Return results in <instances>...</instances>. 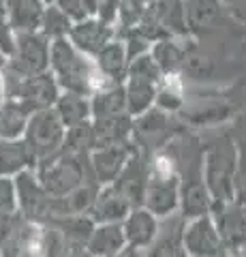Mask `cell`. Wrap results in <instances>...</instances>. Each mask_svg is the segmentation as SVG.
<instances>
[{"label": "cell", "mask_w": 246, "mask_h": 257, "mask_svg": "<svg viewBox=\"0 0 246 257\" xmlns=\"http://www.w3.org/2000/svg\"><path fill=\"white\" fill-rule=\"evenodd\" d=\"M35 167H37V159L24 138L0 142V176L15 178L22 172L35 170Z\"/></svg>", "instance_id": "15"}, {"label": "cell", "mask_w": 246, "mask_h": 257, "mask_svg": "<svg viewBox=\"0 0 246 257\" xmlns=\"http://www.w3.org/2000/svg\"><path fill=\"white\" fill-rule=\"evenodd\" d=\"M65 138H67V128L54 107L30 114L24 140H26L28 148L33 150L37 163L58 155L62 146H65Z\"/></svg>", "instance_id": "4"}, {"label": "cell", "mask_w": 246, "mask_h": 257, "mask_svg": "<svg viewBox=\"0 0 246 257\" xmlns=\"http://www.w3.org/2000/svg\"><path fill=\"white\" fill-rule=\"evenodd\" d=\"M184 3V22L188 30L210 28L218 18V0H182Z\"/></svg>", "instance_id": "20"}, {"label": "cell", "mask_w": 246, "mask_h": 257, "mask_svg": "<svg viewBox=\"0 0 246 257\" xmlns=\"http://www.w3.org/2000/svg\"><path fill=\"white\" fill-rule=\"evenodd\" d=\"M58 118L62 120V124L69 131L73 126H79V124H86L92 120V111H90V99L88 96H82V94H73V92H62L58 96L56 105Z\"/></svg>", "instance_id": "18"}, {"label": "cell", "mask_w": 246, "mask_h": 257, "mask_svg": "<svg viewBox=\"0 0 246 257\" xmlns=\"http://www.w3.org/2000/svg\"><path fill=\"white\" fill-rule=\"evenodd\" d=\"M84 248L90 257H120L122 251L126 248L122 223L94 225L92 234Z\"/></svg>", "instance_id": "12"}, {"label": "cell", "mask_w": 246, "mask_h": 257, "mask_svg": "<svg viewBox=\"0 0 246 257\" xmlns=\"http://www.w3.org/2000/svg\"><path fill=\"white\" fill-rule=\"evenodd\" d=\"M5 101H7V90H5V77H3V73H0V107L5 105Z\"/></svg>", "instance_id": "26"}, {"label": "cell", "mask_w": 246, "mask_h": 257, "mask_svg": "<svg viewBox=\"0 0 246 257\" xmlns=\"http://www.w3.org/2000/svg\"><path fill=\"white\" fill-rule=\"evenodd\" d=\"M71 26H73V20H71L65 11L58 9L56 5H47L45 18L41 24V35L47 41H56V39L69 37Z\"/></svg>", "instance_id": "22"}, {"label": "cell", "mask_w": 246, "mask_h": 257, "mask_svg": "<svg viewBox=\"0 0 246 257\" xmlns=\"http://www.w3.org/2000/svg\"><path fill=\"white\" fill-rule=\"evenodd\" d=\"M94 62H97L101 73L105 75L109 82L122 84V79L126 77V71H129V52H126L124 39L116 37L112 43H107L94 56Z\"/></svg>", "instance_id": "16"}, {"label": "cell", "mask_w": 246, "mask_h": 257, "mask_svg": "<svg viewBox=\"0 0 246 257\" xmlns=\"http://www.w3.org/2000/svg\"><path fill=\"white\" fill-rule=\"evenodd\" d=\"M18 212V195H15V180L0 176V214Z\"/></svg>", "instance_id": "24"}, {"label": "cell", "mask_w": 246, "mask_h": 257, "mask_svg": "<svg viewBox=\"0 0 246 257\" xmlns=\"http://www.w3.org/2000/svg\"><path fill=\"white\" fill-rule=\"evenodd\" d=\"M133 131V118L120 116V118H103V120H90V135H92V150L116 146L131 140Z\"/></svg>", "instance_id": "13"}, {"label": "cell", "mask_w": 246, "mask_h": 257, "mask_svg": "<svg viewBox=\"0 0 246 257\" xmlns=\"http://www.w3.org/2000/svg\"><path fill=\"white\" fill-rule=\"evenodd\" d=\"M50 73L56 79L60 90L82 94L88 99L101 90L118 86L101 73L94 58L82 54L67 37L50 41Z\"/></svg>", "instance_id": "1"}, {"label": "cell", "mask_w": 246, "mask_h": 257, "mask_svg": "<svg viewBox=\"0 0 246 257\" xmlns=\"http://www.w3.org/2000/svg\"><path fill=\"white\" fill-rule=\"evenodd\" d=\"M135 3H139V5H144V7H150V5L158 3V0H135Z\"/></svg>", "instance_id": "28"}, {"label": "cell", "mask_w": 246, "mask_h": 257, "mask_svg": "<svg viewBox=\"0 0 246 257\" xmlns=\"http://www.w3.org/2000/svg\"><path fill=\"white\" fill-rule=\"evenodd\" d=\"M188 257H190V255H188Z\"/></svg>", "instance_id": "30"}, {"label": "cell", "mask_w": 246, "mask_h": 257, "mask_svg": "<svg viewBox=\"0 0 246 257\" xmlns=\"http://www.w3.org/2000/svg\"><path fill=\"white\" fill-rule=\"evenodd\" d=\"M120 5H122V0H97V13H94V18L114 26Z\"/></svg>", "instance_id": "25"}, {"label": "cell", "mask_w": 246, "mask_h": 257, "mask_svg": "<svg viewBox=\"0 0 246 257\" xmlns=\"http://www.w3.org/2000/svg\"><path fill=\"white\" fill-rule=\"evenodd\" d=\"M150 56L154 58L156 67L161 69V73H178L182 69V64L186 62L184 50H182L171 37L156 41V45L150 47Z\"/></svg>", "instance_id": "21"}, {"label": "cell", "mask_w": 246, "mask_h": 257, "mask_svg": "<svg viewBox=\"0 0 246 257\" xmlns=\"http://www.w3.org/2000/svg\"><path fill=\"white\" fill-rule=\"evenodd\" d=\"M237 157L229 140L212 144L203 150V180L210 191L212 204L233 202L235 195V176Z\"/></svg>", "instance_id": "3"}, {"label": "cell", "mask_w": 246, "mask_h": 257, "mask_svg": "<svg viewBox=\"0 0 246 257\" xmlns=\"http://www.w3.org/2000/svg\"><path fill=\"white\" fill-rule=\"evenodd\" d=\"M30 111L24 109L20 103L15 101H5L0 107V142H11V140H22L26 133Z\"/></svg>", "instance_id": "19"}, {"label": "cell", "mask_w": 246, "mask_h": 257, "mask_svg": "<svg viewBox=\"0 0 246 257\" xmlns=\"http://www.w3.org/2000/svg\"><path fill=\"white\" fill-rule=\"evenodd\" d=\"M161 79L141 77V75H126L124 92H126V109L131 118L141 116L144 111L156 103V86Z\"/></svg>", "instance_id": "14"}, {"label": "cell", "mask_w": 246, "mask_h": 257, "mask_svg": "<svg viewBox=\"0 0 246 257\" xmlns=\"http://www.w3.org/2000/svg\"><path fill=\"white\" fill-rule=\"evenodd\" d=\"M0 257H3V255H0Z\"/></svg>", "instance_id": "29"}, {"label": "cell", "mask_w": 246, "mask_h": 257, "mask_svg": "<svg viewBox=\"0 0 246 257\" xmlns=\"http://www.w3.org/2000/svg\"><path fill=\"white\" fill-rule=\"evenodd\" d=\"M33 172L39 184L45 189V193H50L56 199L67 197L69 193H73L77 187H82L86 182H94L88 165V157L71 155V152L65 150L37 163Z\"/></svg>", "instance_id": "2"}, {"label": "cell", "mask_w": 246, "mask_h": 257, "mask_svg": "<svg viewBox=\"0 0 246 257\" xmlns=\"http://www.w3.org/2000/svg\"><path fill=\"white\" fill-rule=\"evenodd\" d=\"M133 155H135V146L131 142L116 144V146H107V148H99V150H90L88 165H90L94 182H97L99 187L114 184Z\"/></svg>", "instance_id": "7"}, {"label": "cell", "mask_w": 246, "mask_h": 257, "mask_svg": "<svg viewBox=\"0 0 246 257\" xmlns=\"http://www.w3.org/2000/svg\"><path fill=\"white\" fill-rule=\"evenodd\" d=\"M90 111H92V120L129 116L124 86L118 84V86H112L107 90H101L94 96H90Z\"/></svg>", "instance_id": "17"}, {"label": "cell", "mask_w": 246, "mask_h": 257, "mask_svg": "<svg viewBox=\"0 0 246 257\" xmlns=\"http://www.w3.org/2000/svg\"><path fill=\"white\" fill-rule=\"evenodd\" d=\"M47 5L43 0H5L7 24L13 35H33L41 32Z\"/></svg>", "instance_id": "9"}, {"label": "cell", "mask_w": 246, "mask_h": 257, "mask_svg": "<svg viewBox=\"0 0 246 257\" xmlns=\"http://www.w3.org/2000/svg\"><path fill=\"white\" fill-rule=\"evenodd\" d=\"M18 77H35L50 71V41L41 32L15 35L13 54L5 67Z\"/></svg>", "instance_id": "5"}, {"label": "cell", "mask_w": 246, "mask_h": 257, "mask_svg": "<svg viewBox=\"0 0 246 257\" xmlns=\"http://www.w3.org/2000/svg\"><path fill=\"white\" fill-rule=\"evenodd\" d=\"M69 257H90V255L86 253V248H77V251H71Z\"/></svg>", "instance_id": "27"}, {"label": "cell", "mask_w": 246, "mask_h": 257, "mask_svg": "<svg viewBox=\"0 0 246 257\" xmlns=\"http://www.w3.org/2000/svg\"><path fill=\"white\" fill-rule=\"evenodd\" d=\"M116 35H118L116 26H112V24H105V22H101L99 18L90 15V18L73 22V26H71V32H69L67 39L82 54L94 58V56H97L107 43L114 41Z\"/></svg>", "instance_id": "8"}, {"label": "cell", "mask_w": 246, "mask_h": 257, "mask_svg": "<svg viewBox=\"0 0 246 257\" xmlns=\"http://www.w3.org/2000/svg\"><path fill=\"white\" fill-rule=\"evenodd\" d=\"M133 210V206L126 202V197L118 191L114 184L101 187L97 193V199L92 204L90 219L94 225H109V223H122L129 212Z\"/></svg>", "instance_id": "10"}, {"label": "cell", "mask_w": 246, "mask_h": 257, "mask_svg": "<svg viewBox=\"0 0 246 257\" xmlns=\"http://www.w3.org/2000/svg\"><path fill=\"white\" fill-rule=\"evenodd\" d=\"M144 13H146L144 5L135 3V0H122L120 9H118V15H116V24H120L122 30L135 32L139 28L141 20H144Z\"/></svg>", "instance_id": "23"}, {"label": "cell", "mask_w": 246, "mask_h": 257, "mask_svg": "<svg viewBox=\"0 0 246 257\" xmlns=\"http://www.w3.org/2000/svg\"><path fill=\"white\" fill-rule=\"evenodd\" d=\"M182 242H184L186 255L190 257H225L227 255V246L220 240L218 229L210 214L186 221Z\"/></svg>", "instance_id": "6"}, {"label": "cell", "mask_w": 246, "mask_h": 257, "mask_svg": "<svg viewBox=\"0 0 246 257\" xmlns=\"http://www.w3.org/2000/svg\"><path fill=\"white\" fill-rule=\"evenodd\" d=\"M158 225L161 221L156 216L146 210L144 206L133 208L129 216L122 221V231L126 238V246L133 248H148L154 242V238L158 234Z\"/></svg>", "instance_id": "11"}]
</instances>
